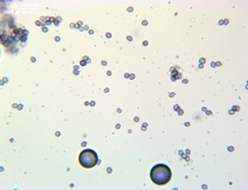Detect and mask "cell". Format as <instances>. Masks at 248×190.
I'll list each match as a JSON object with an SVG mask.
<instances>
[{
	"label": "cell",
	"instance_id": "6da1fadb",
	"mask_svg": "<svg viewBox=\"0 0 248 190\" xmlns=\"http://www.w3.org/2000/svg\"><path fill=\"white\" fill-rule=\"evenodd\" d=\"M150 178L157 186H165L172 178V172L166 164H157L150 172Z\"/></svg>",
	"mask_w": 248,
	"mask_h": 190
},
{
	"label": "cell",
	"instance_id": "7a4b0ae2",
	"mask_svg": "<svg viewBox=\"0 0 248 190\" xmlns=\"http://www.w3.org/2000/svg\"><path fill=\"white\" fill-rule=\"evenodd\" d=\"M98 161L97 154L93 150H84L79 156V162L85 169L94 168Z\"/></svg>",
	"mask_w": 248,
	"mask_h": 190
}]
</instances>
